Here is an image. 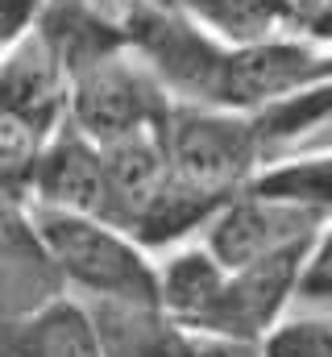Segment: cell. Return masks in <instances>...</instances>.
<instances>
[{
  "label": "cell",
  "instance_id": "11",
  "mask_svg": "<svg viewBox=\"0 0 332 357\" xmlns=\"http://www.w3.org/2000/svg\"><path fill=\"white\" fill-rule=\"evenodd\" d=\"M225 46H257L295 33V0H166Z\"/></svg>",
  "mask_w": 332,
  "mask_h": 357
},
{
  "label": "cell",
  "instance_id": "4",
  "mask_svg": "<svg viewBox=\"0 0 332 357\" xmlns=\"http://www.w3.org/2000/svg\"><path fill=\"white\" fill-rule=\"evenodd\" d=\"M163 137L170 175L216 204H229L270 171L266 146L249 112L174 104Z\"/></svg>",
  "mask_w": 332,
  "mask_h": 357
},
{
  "label": "cell",
  "instance_id": "1",
  "mask_svg": "<svg viewBox=\"0 0 332 357\" xmlns=\"http://www.w3.org/2000/svg\"><path fill=\"white\" fill-rule=\"evenodd\" d=\"M308 254H282L246 270H225L199 241L179 245L158 262L163 312L191 337L262 349L295 307Z\"/></svg>",
  "mask_w": 332,
  "mask_h": 357
},
{
  "label": "cell",
  "instance_id": "6",
  "mask_svg": "<svg viewBox=\"0 0 332 357\" xmlns=\"http://www.w3.org/2000/svg\"><path fill=\"white\" fill-rule=\"evenodd\" d=\"M170 112V91L133 50L108 54L71 79V125L83 129L96 146L166 129Z\"/></svg>",
  "mask_w": 332,
  "mask_h": 357
},
{
  "label": "cell",
  "instance_id": "7",
  "mask_svg": "<svg viewBox=\"0 0 332 357\" xmlns=\"http://www.w3.org/2000/svg\"><path fill=\"white\" fill-rule=\"evenodd\" d=\"M104 199H108V178H104V150L75 129L71 121L46 142L38 178H33V199L29 208L46 212H75V216H100L104 220ZM25 208V212H29Z\"/></svg>",
  "mask_w": 332,
  "mask_h": 357
},
{
  "label": "cell",
  "instance_id": "8",
  "mask_svg": "<svg viewBox=\"0 0 332 357\" xmlns=\"http://www.w3.org/2000/svg\"><path fill=\"white\" fill-rule=\"evenodd\" d=\"M67 295L25 208L0 195V328Z\"/></svg>",
  "mask_w": 332,
  "mask_h": 357
},
{
  "label": "cell",
  "instance_id": "2",
  "mask_svg": "<svg viewBox=\"0 0 332 357\" xmlns=\"http://www.w3.org/2000/svg\"><path fill=\"white\" fill-rule=\"evenodd\" d=\"M38 241L59 274L63 291L80 303H129L163 307L158 258L146 254L129 233L100 216L29 208Z\"/></svg>",
  "mask_w": 332,
  "mask_h": 357
},
{
  "label": "cell",
  "instance_id": "3",
  "mask_svg": "<svg viewBox=\"0 0 332 357\" xmlns=\"http://www.w3.org/2000/svg\"><path fill=\"white\" fill-rule=\"evenodd\" d=\"M71 121V79L38 29L0 59V195L29 208L46 142Z\"/></svg>",
  "mask_w": 332,
  "mask_h": 357
},
{
  "label": "cell",
  "instance_id": "10",
  "mask_svg": "<svg viewBox=\"0 0 332 357\" xmlns=\"http://www.w3.org/2000/svg\"><path fill=\"white\" fill-rule=\"evenodd\" d=\"M0 357H104V345L91 312L75 295H59L0 328Z\"/></svg>",
  "mask_w": 332,
  "mask_h": 357
},
{
  "label": "cell",
  "instance_id": "12",
  "mask_svg": "<svg viewBox=\"0 0 332 357\" xmlns=\"http://www.w3.org/2000/svg\"><path fill=\"white\" fill-rule=\"evenodd\" d=\"M262 357H332V307H291L266 337Z\"/></svg>",
  "mask_w": 332,
  "mask_h": 357
},
{
  "label": "cell",
  "instance_id": "14",
  "mask_svg": "<svg viewBox=\"0 0 332 357\" xmlns=\"http://www.w3.org/2000/svg\"><path fill=\"white\" fill-rule=\"evenodd\" d=\"M50 0H0V59H8L42 21Z\"/></svg>",
  "mask_w": 332,
  "mask_h": 357
},
{
  "label": "cell",
  "instance_id": "13",
  "mask_svg": "<svg viewBox=\"0 0 332 357\" xmlns=\"http://www.w3.org/2000/svg\"><path fill=\"white\" fill-rule=\"evenodd\" d=\"M295 307H332V216L320 229L295 291Z\"/></svg>",
  "mask_w": 332,
  "mask_h": 357
},
{
  "label": "cell",
  "instance_id": "15",
  "mask_svg": "<svg viewBox=\"0 0 332 357\" xmlns=\"http://www.w3.org/2000/svg\"><path fill=\"white\" fill-rule=\"evenodd\" d=\"M324 154H332V112H329V121L316 129V137L303 146V154H299V158H324ZM291 162H295V158H291Z\"/></svg>",
  "mask_w": 332,
  "mask_h": 357
},
{
  "label": "cell",
  "instance_id": "5",
  "mask_svg": "<svg viewBox=\"0 0 332 357\" xmlns=\"http://www.w3.org/2000/svg\"><path fill=\"white\" fill-rule=\"evenodd\" d=\"M329 216L332 208L324 204L253 183L208 220V229L199 233V245L225 270H246L282 254H308L320 229L329 225Z\"/></svg>",
  "mask_w": 332,
  "mask_h": 357
},
{
  "label": "cell",
  "instance_id": "9",
  "mask_svg": "<svg viewBox=\"0 0 332 357\" xmlns=\"http://www.w3.org/2000/svg\"><path fill=\"white\" fill-rule=\"evenodd\" d=\"M104 150V178H108V199H104V220L116 225L121 233H133L142 212L154 204V195L170 178L163 129L154 133H133L121 142L100 146Z\"/></svg>",
  "mask_w": 332,
  "mask_h": 357
}]
</instances>
